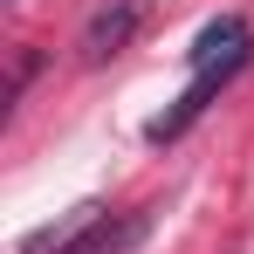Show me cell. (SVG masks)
<instances>
[{"label":"cell","mask_w":254,"mask_h":254,"mask_svg":"<svg viewBox=\"0 0 254 254\" xmlns=\"http://www.w3.org/2000/svg\"><path fill=\"white\" fill-rule=\"evenodd\" d=\"M144 7H151V0H96V14L83 21V62H110V55H124L130 35L144 28Z\"/></svg>","instance_id":"cell-1"},{"label":"cell","mask_w":254,"mask_h":254,"mask_svg":"<svg viewBox=\"0 0 254 254\" xmlns=\"http://www.w3.org/2000/svg\"><path fill=\"white\" fill-rule=\"evenodd\" d=\"M103 220V206L96 199H83V206H69L62 220H48V227H35V234H21V254H76L83 248V234Z\"/></svg>","instance_id":"cell-3"},{"label":"cell","mask_w":254,"mask_h":254,"mask_svg":"<svg viewBox=\"0 0 254 254\" xmlns=\"http://www.w3.org/2000/svg\"><path fill=\"white\" fill-rule=\"evenodd\" d=\"M186 62H192V69H248V62H254L248 14H220V21H206V28L192 35V48H186Z\"/></svg>","instance_id":"cell-2"}]
</instances>
